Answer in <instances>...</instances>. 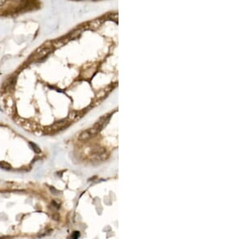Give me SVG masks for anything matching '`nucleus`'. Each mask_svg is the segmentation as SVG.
I'll return each instance as SVG.
<instances>
[{"instance_id": "obj_1", "label": "nucleus", "mask_w": 242, "mask_h": 239, "mask_svg": "<svg viewBox=\"0 0 242 239\" xmlns=\"http://www.w3.org/2000/svg\"><path fill=\"white\" fill-rule=\"evenodd\" d=\"M91 137H92V136H91V135L90 134L89 131L88 130H86V131H82V133L78 135V139L79 140V141L85 142V141H87V140H89Z\"/></svg>"}, {"instance_id": "obj_2", "label": "nucleus", "mask_w": 242, "mask_h": 239, "mask_svg": "<svg viewBox=\"0 0 242 239\" xmlns=\"http://www.w3.org/2000/svg\"><path fill=\"white\" fill-rule=\"evenodd\" d=\"M29 145H30L31 148L33 149V151H34V152H36V154H40V152H41V150H40V148L36 144H34V143H32V142H29Z\"/></svg>"}, {"instance_id": "obj_3", "label": "nucleus", "mask_w": 242, "mask_h": 239, "mask_svg": "<svg viewBox=\"0 0 242 239\" xmlns=\"http://www.w3.org/2000/svg\"><path fill=\"white\" fill-rule=\"evenodd\" d=\"M0 168L3 169H5V170H10L11 169V165L5 161H2L0 162Z\"/></svg>"}, {"instance_id": "obj_4", "label": "nucleus", "mask_w": 242, "mask_h": 239, "mask_svg": "<svg viewBox=\"0 0 242 239\" xmlns=\"http://www.w3.org/2000/svg\"><path fill=\"white\" fill-rule=\"evenodd\" d=\"M79 236H80V234H79V233H78V232H77V231H76L75 233H74V234H73V235H72V237H74V238H77V237H78Z\"/></svg>"}, {"instance_id": "obj_5", "label": "nucleus", "mask_w": 242, "mask_h": 239, "mask_svg": "<svg viewBox=\"0 0 242 239\" xmlns=\"http://www.w3.org/2000/svg\"><path fill=\"white\" fill-rule=\"evenodd\" d=\"M53 218L54 219V220H56V221H57L58 219H59V215H58L57 213L53 214Z\"/></svg>"}, {"instance_id": "obj_6", "label": "nucleus", "mask_w": 242, "mask_h": 239, "mask_svg": "<svg viewBox=\"0 0 242 239\" xmlns=\"http://www.w3.org/2000/svg\"><path fill=\"white\" fill-rule=\"evenodd\" d=\"M50 190L52 191V192H53H53H57V194H59V192L57 191V190H56L55 189H52V188H51Z\"/></svg>"}]
</instances>
